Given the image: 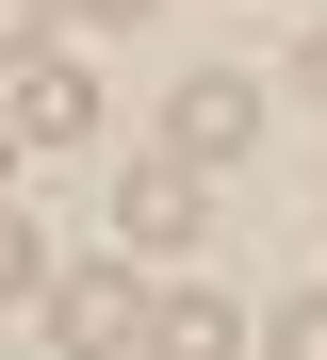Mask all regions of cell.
Segmentation results:
<instances>
[{"instance_id":"3957f363","label":"cell","mask_w":327,"mask_h":360,"mask_svg":"<svg viewBox=\"0 0 327 360\" xmlns=\"http://www.w3.org/2000/svg\"><path fill=\"white\" fill-rule=\"evenodd\" d=\"M164 131H180V148H196V164H229V148H245V131H262V98H245V82H229V66H213V82H180V98H164Z\"/></svg>"},{"instance_id":"5b68a950","label":"cell","mask_w":327,"mask_h":360,"mask_svg":"<svg viewBox=\"0 0 327 360\" xmlns=\"http://www.w3.org/2000/svg\"><path fill=\"white\" fill-rule=\"evenodd\" d=\"M17 131H33V148L98 131V82H82V66H17Z\"/></svg>"},{"instance_id":"6da1fadb","label":"cell","mask_w":327,"mask_h":360,"mask_svg":"<svg viewBox=\"0 0 327 360\" xmlns=\"http://www.w3.org/2000/svg\"><path fill=\"white\" fill-rule=\"evenodd\" d=\"M49 344H82V360H115V344H148V295H131L115 262H65V278H49Z\"/></svg>"},{"instance_id":"ba28073f","label":"cell","mask_w":327,"mask_h":360,"mask_svg":"<svg viewBox=\"0 0 327 360\" xmlns=\"http://www.w3.org/2000/svg\"><path fill=\"white\" fill-rule=\"evenodd\" d=\"M0 295H33V229L17 213H0Z\"/></svg>"},{"instance_id":"7a4b0ae2","label":"cell","mask_w":327,"mask_h":360,"mask_svg":"<svg viewBox=\"0 0 327 360\" xmlns=\"http://www.w3.org/2000/svg\"><path fill=\"white\" fill-rule=\"evenodd\" d=\"M196 180H213L196 148H164V164H131V180H115V229H131V246H196Z\"/></svg>"},{"instance_id":"8992f818","label":"cell","mask_w":327,"mask_h":360,"mask_svg":"<svg viewBox=\"0 0 327 360\" xmlns=\"http://www.w3.org/2000/svg\"><path fill=\"white\" fill-rule=\"evenodd\" d=\"M262 360H327V295H278L262 311Z\"/></svg>"},{"instance_id":"277c9868","label":"cell","mask_w":327,"mask_h":360,"mask_svg":"<svg viewBox=\"0 0 327 360\" xmlns=\"http://www.w3.org/2000/svg\"><path fill=\"white\" fill-rule=\"evenodd\" d=\"M148 360H245V311L196 278V295H164V311H148Z\"/></svg>"},{"instance_id":"30bf717a","label":"cell","mask_w":327,"mask_h":360,"mask_svg":"<svg viewBox=\"0 0 327 360\" xmlns=\"http://www.w3.org/2000/svg\"><path fill=\"white\" fill-rule=\"evenodd\" d=\"M65 17H148V0H65Z\"/></svg>"},{"instance_id":"52a82bcc","label":"cell","mask_w":327,"mask_h":360,"mask_svg":"<svg viewBox=\"0 0 327 360\" xmlns=\"http://www.w3.org/2000/svg\"><path fill=\"white\" fill-rule=\"evenodd\" d=\"M33 33H49V0H0V66H33Z\"/></svg>"},{"instance_id":"9c48e42d","label":"cell","mask_w":327,"mask_h":360,"mask_svg":"<svg viewBox=\"0 0 327 360\" xmlns=\"http://www.w3.org/2000/svg\"><path fill=\"white\" fill-rule=\"evenodd\" d=\"M295 82H311V98H327V33H311V49H295Z\"/></svg>"}]
</instances>
